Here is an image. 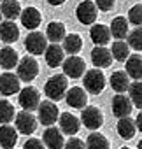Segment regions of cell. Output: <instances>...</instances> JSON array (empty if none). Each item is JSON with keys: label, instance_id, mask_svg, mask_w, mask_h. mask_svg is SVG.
<instances>
[{"label": "cell", "instance_id": "6da1fadb", "mask_svg": "<svg viewBox=\"0 0 142 149\" xmlns=\"http://www.w3.org/2000/svg\"><path fill=\"white\" fill-rule=\"evenodd\" d=\"M67 88H68V81L63 74H56V76L49 77L44 84V93L46 97L51 100V102H56V100H61L65 98V93H67Z\"/></svg>", "mask_w": 142, "mask_h": 149}, {"label": "cell", "instance_id": "7a4b0ae2", "mask_svg": "<svg viewBox=\"0 0 142 149\" xmlns=\"http://www.w3.org/2000/svg\"><path fill=\"white\" fill-rule=\"evenodd\" d=\"M83 83H84V91H88L91 95H100L105 88V76L102 70L91 68V70L84 72Z\"/></svg>", "mask_w": 142, "mask_h": 149}, {"label": "cell", "instance_id": "3957f363", "mask_svg": "<svg viewBox=\"0 0 142 149\" xmlns=\"http://www.w3.org/2000/svg\"><path fill=\"white\" fill-rule=\"evenodd\" d=\"M16 67H18V79L25 81V83H32L37 77V74H39V63L32 56L21 58Z\"/></svg>", "mask_w": 142, "mask_h": 149}, {"label": "cell", "instance_id": "277c9868", "mask_svg": "<svg viewBox=\"0 0 142 149\" xmlns=\"http://www.w3.org/2000/svg\"><path fill=\"white\" fill-rule=\"evenodd\" d=\"M61 67H63V76L70 77V79H79V77H83V74L86 72V63L77 54L68 56L67 60H63Z\"/></svg>", "mask_w": 142, "mask_h": 149}, {"label": "cell", "instance_id": "5b68a950", "mask_svg": "<svg viewBox=\"0 0 142 149\" xmlns=\"http://www.w3.org/2000/svg\"><path fill=\"white\" fill-rule=\"evenodd\" d=\"M37 111H39V118H37V119L40 121V125H44V126H53V125L58 121L60 111H58V105H56L54 102L44 100V102L39 104Z\"/></svg>", "mask_w": 142, "mask_h": 149}, {"label": "cell", "instance_id": "8992f818", "mask_svg": "<svg viewBox=\"0 0 142 149\" xmlns=\"http://www.w3.org/2000/svg\"><path fill=\"white\" fill-rule=\"evenodd\" d=\"M18 100H19V105L23 107V111L32 112V111H35V109L39 107V104H40V93H39L37 88L26 86V88L19 90V98H18Z\"/></svg>", "mask_w": 142, "mask_h": 149}, {"label": "cell", "instance_id": "52a82bcc", "mask_svg": "<svg viewBox=\"0 0 142 149\" xmlns=\"http://www.w3.org/2000/svg\"><path fill=\"white\" fill-rule=\"evenodd\" d=\"M79 121H83V125L86 128H90V130H98L104 125V114H102V111L98 107L86 105L83 109V116H81Z\"/></svg>", "mask_w": 142, "mask_h": 149}, {"label": "cell", "instance_id": "ba28073f", "mask_svg": "<svg viewBox=\"0 0 142 149\" xmlns=\"http://www.w3.org/2000/svg\"><path fill=\"white\" fill-rule=\"evenodd\" d=\"M25 47H26V51H28L30 54H33V56L42 54V53L46 51V47H47V39H46L44 33L33 30V32H30V33L26 35V39H25Z\"/></svg>", "mask_w": 142, "mask_h": 149}, {"label": "cell", "instance_id": "9c48e42d", "mask_svg": "<svg viewBox=\"0 0 142 149\" xmlns=\"http://www.w3.org/2000/svg\"><path fill=\"white\" fill-rule=\"evenodd\" d=\"M76 18L83 25H93L97 21V6L91 0H84L76 9Z\"/></svg>", "mask_w": 142, "mask_h": 149}, {"label": "cell", "instance_id": "30bf717a", "mask_svg": "<svg viewBox=\"0 0 142 149\" xmlns=\"http://www.w3.org/2000/svg\"><path fill=\"white\" fill-rule=\"evenodd\" d=\"M37 128V118L28 112V111H21L16 114V130L19 133H25V135H32Z\"/></svg>", "mask_w": 142, "mask_h": 149}, {"label": "cell", "instance_id": "8fae6325", "mask_svg": "<svg viewBox=\"0 0 142 149\" xmlns=\"http://www.w3.org/2000/svg\"><path fill=\"white\" fill-rule=\"evenodd\" d=\"M19 79L18 76H14L13 72H4L0 76V93L4 97H11L14 93H18L21 88H19Z\"/></svg>", "mask_w": 142, "mask_h": 149}, {"label": "cell", "instance_id": "7c38bea8", "mask_svg": "<svg viewBox=\"0 0 142 149\" xmlns=\"http://www.w3.org/2000/svg\"><path fill=\"white\" fill-rule=\"evenodd\" d=\"M65 100H67V104L70 107H74V109H84L86 104H88V95H86V91L81 86H74V88L67 90Z\"/></svg>", "mask_w": 142, "mask_h": 149}, {"label": "cell", "instance_id": "4fadbf2b", "mask_svg": "<svg viewBox=\"0 0 142 149\" xmlns=\"http://www.w3.org/2000/svg\"><path fill=\"white\" fill-rule=\"evenodd\" d=\"M58 121H60V132L67 133V135H76L79 132V128H81L79 118H76L70 112H61L58 116Z\"/></svg>", "mask_w": 142, "mask_h": 149}, {"label": "cell", "instance_id": "5bb4252c", "mask_svg": "<svg viewBox=\"0 0 142 149\" xmlns=\"http://www.w3.org/2000/svg\"><path fill=\"white\" fill-rule=\"evenodd\" d=\"M111 105H112V114L116 118H126V116H130V112L133 109L130 98L125 97V93H116V97L112 98Z\"/></svg>", "mask_w": 142, "mask_h": 149}, {"label": "cell", "instance_id": "9a60e30c", "mask_svg": "<svg viewBox=\"0 0 142 149\" xmlns=\"http://www.w3.org/2000/svg\"><path fill=\"white\" fill-rule=\"evenodd\" d=\"M19 19H21V25H23L26 30H35V28H39V25L42 23V16H40L39 9H35V7L21 9Z\"/></svg>", "mask_w": 142, "mask_h": 149}, {"label": "cell", "instance_id": "2e32d148", "mask_svg": "<svg viewBox=\"0 0 142 149\" xmlns=\"http://www.w3.org/2000/svg\"><path fill=\"white\" fill-rule=\"evenodd\" d=\"M91 61L95 68H107L112 63V54L105 46H95L91 49Z\"/></svg>", "mask_w": 142, "mask_h": 149}, {"label": "cell", "instance_id": "e0dca14e", "mask_svg": "<svg viewBox=\"0 0 142 149\" xmlns=\"http://www.w3.org/2000/svg\"><path fill=\"white\" fill-rule=\"evenodd\" d=\"M42 142H44V146H47L49 149H61L63 144H65V139H63V133H61L58 128L49 126V128L44 132V135H42Z\"/></svg>", "mask_w": 142, "mask_h": 149}, {"label": "cell", "instance_id": "ac0fdd59", "mask_svg": "<svg viewBox=\"0 0 142 149\" xmlns=\"http://www.w3.org/2000/svg\"><path fill=\"white\" fill-rule=\"evenodd\" d=\"M44 56H46V63H47L51 68L60 67V65L63 63V60H65V53H63L61 46H58V44L47 46L46 51H44Z\"/></svg>", "mask_w": 142, "mask_h": 149}, {"label": "cell", "instance_id": "d6986e66", "mask_svg": "<svg viewBox=\"0 0 142 149\" xmlns=\"http://www.w3.org/2000/svg\"><path fill=\"white\" fill-rule=\"evenodd\" d=\"M19 37V28L14 21H0V39L6 44H13L16 42Z\"/></svg>", "mask_w": 142, "mask_h": 149}, {"label": "cell", "instance_id": "ffe728a7", "mask_svg": "<svg viewBox=\"0 0 142 149\" xmlns=\"http://www.w3.org/2000/svg\"><path fill=\"white\" fill-rule=\"evenodd\" d=\"M18 142V130L13 128L11 125H2L0 126V147L4 149H13Z\"/></svg>", "mask_w": 142, "mask_h": 149}, {"label": "cell", "instance_id": "44dd1931", "mask_svg": "<svg viewBox=\"0 0 142 149\" xmlns=\"http://www.w3.org/2000/svg\"><path fill=\"white\" fill-rule=\"evenodd\" d=\"M126 76L132 77L133 81H140L142 77V58L140 53L132 54L126 58Z\"/></svg>", "mask_w": 142, "mask_h": 149}, {"label": "cell", "instance_id": "7402d4cb", "mask_svg": "<svg viewBox=\"0 0 142 149\" xmlns=\"http://www.w3.org/2000/svg\"><path fill=\"white\" fill-rule=\"evenodd\" d=\"M0 13H2V18H6L9 21H14L21 14V6H19L18 0H2Z\"/></svg>", "mask_w": 142, "mask_h": 149}, {"label": "cell", "instance_id": "603a6c76", "mask_svg": "<svg viewBox=\"0 0 142 149\" xmlns=\"http://www.w3.org/2000/svg\"><path fill=\"white\" fill-rule=\"evenodd\" d=\"M18 61H19V56H18L16 49H13L9 46L0 49V67H2V68L11 70V68H14L18 65Z\"/></svg>", "mask_w": 142, "mask_h": 149}, {"label": "cell", "instance_id": "cb8c5ba5", "mask_svg": "<svg viewBox=\"0 0 142 149\" xmlns=\"http://www.w3.org/2000/svg\"><path fill=\"white\" fill-rule=\"evenodd\" d=\"M61 42H63V47H61L63 53H68L70 56L77 54L83 49V39L77 33H68V35H65Z\"/></svg>", "mask_w": 142, "mask_h": 149}, {"label": "cell", "instance_id": "d4e9b609", "mask_svg": "<svg viewBox=\"0 0 142 149\" xmlns=\"http://www.w3.org/2000/svg\"><path fill=\"white\" fill-rule=\"evenodd\" d=\"M111 37H114L116 40H123L126 35H128V21L125 19V16H118L112 19L111 23Z\"/></svg>", "mask_w": 142, "mask_h": 149}, {"label": "cell", "instance_id": "484cf974", "mask_svg": "<svg viewBox=\"0 0 142 149\" xmlns=\"http://www.w3.org/2000/svg\"><path fill=\"white\" fill-rule=\"evenodd\" d=\"M90 37L91 40L97 44V46H105L109 40H111V32H109V26L105 25H93L91 30H90Z\"/></svg>", "mask_w": 142, "mask_h": 149}, {"label": "cell", "instance_id": "4316f807", "mask_svg": "<svg viewBox=\"0 0 142 149\" xmlns=\"http://www.w3.org/2000/svg\"><path fill=\"white\" fill-rule=\"evenodd\" d=\"M128 84H130V77L126 76L125 70H116L111 76V88L116 93H125L128 90Z\"/></svg>", "mask_w": 142, "mask_h": 149}, {"label": "cell", "instance_id": "83f0119b", "mask_svg": "<svg viewBox=\"0 0 142 149\" xmlns=\"http://www.w3.org/2000/svg\"><path fill=\"white\" fill-rule=\"evenodd\" d=\"M65 35H67V33H65V25L60 23V21H53V23H49L47 28H46V39H49L51 44L61 42Z\"/></svg>", "mask_w": 142, "mask_h": 149}, {"label": "cell", "instance_id": "f1b7e54d", "mask_svg": "<svg viewBox=\"0 0 142 149\" xmlns=\"http://www.w3.org/2000/svg\"><path fill=\"white\" fill-rule=\"evenodd\" d=\"M135 132H137V128H135L133 119H130L128 116L126 118H119V121H118V133H119L121 139L130 140V139H133Z\"/></svg>", "mask_w": 142, "mask_h": 149}, {"label": "cell", "instance_id": "f546056e", "mask_svg": "<svg viewBox=\"0 0 142 149\" xmlns=\"http://www.w3.org/2000/svg\"><path fill=\"white\" fill-rule=\"evenodd\" d=\"M84 146H86V149H111L109 140L102 133H98V132L90 133L88 139H86V142H84Z\"/></svg>", "mask_w": 142, "mask_h": 149}, {"label": "cell", "instance_id": "4dcf8cb0", "mask_svg": "<svg viewBox=\"0 0 142 149\" xmlns=\"http://www.w3.org/2000/svg\"><path fill=\"white\" fill-rule=\"evenodd\" d=\"M128 98L132 102V105H135L137 109L142 107V83L140 81H133L128 84Z\"/></svg>", "mask_w": 142, "mask_h": 149}, {"label": "cell", "instance_id": "1f68e13d", "mask_svg": "<svg viewBox=\"0 0 142 149\" xmlns=\"http://www.w3.org/2000/svg\"><path fill=\"white\" fill-rule=\"evenodd\" d=\"M16 116L14 105L7 100H0V125H9Z\"/></svg>", "mask_w": 142, "mask_h": 149}, {"label": "cell", "instance_id": "d6a6232c", "mask_svg": "<svg viewBox=\"0 0 142 149\" xmlns=\"http://www.w3.org/2000/svg\"><path fill=\"white\" fill-rule=\"evenodd\" d=\"M111 54L112 58H116L118 61H125L128 56H130V47L125 40H116L111 47Z\"/></svg>", "mask_w": 142, "mask_h": 149}, {"label": "cell", "instance_id": "836d02e7", "mask_svg": "<svg viewBox=\"0 0 142 149\" xmlns=\"http://www.w3.org/2000/svg\"><path fill=\"white\" fill-rule=\"evenodd\" d=\"M126 44H128V47L140 53V49H142V30H140V26H137L135 30H132L128 33V42Z\"/></svg>", "mask_w": 142, "mask_h": 149}, {"label": "cell", "instance_id": "e575fe53", "mask_svg": "<svg viewBox=\"0 0 142 149\" xmlns=\"http://www.w3.org/2000/svg\"><path fill=\"white\" fill-rule=\"evenodd\" d=\"M126 21H130V23L135 25V26H140V23H142V6H140V4H137V6H133V7L130 9Z\"/></svg>", "mask_w": 142, "mask_h": 149}, {"label": "cell", "instance_id": "d590c367", "mask_svg": "<svg viewBox=\"0 0 142 149\" xmlns=\"http://www.w3.org/2000/svg\"><path fill=\"white\" fill-rule=\"evenodd\" d=\"M63 149H86L84 142L77 137H72V139H68V142L63 144Z\"/></svg>", "mask_w": 142, "mask_h": 149}, {"label": "cell", "instance_id": "8d00e7d4", "mask_svg": "<svg viewBox=\"0 0 142 149\" xmlns=\"http://www.w3.org/2000/svg\"><path fill=\"white\" fill-rule=\"evenodd\" d=\"M23 149H46V147H44V142H40L39 139L32 137V139H28V140L25 142Z\"/></svg>", "mask_w": 142, "mask_h": 149}, {"label": "cell", "instance_id": "74e56055", "mask_svg": "<svg viewBox=\"0 0 142 149\" xmlns=\"http://www.w3.org/2000/svg\"><path fill=\"white\" fill-rule=\"evenodd\" d=\"M95 2H97V4H95L97 9L107 13V11H111V9L114 7V2H116V0H95Z\"/></svg>", "mask_w": 142, "mask_h": 149}, {"label": "cell", "instance_id": "f35d334b", "mask_svg": "<svg viewBox=\"0 0 142 149\" xmlns=\"http://www.w3.org/2000/svg\"><path fill=\"white\" fill-rule=\"evenodd\" d=\"M133 123H135V128H139V132H140V130H142V114H140V112H139V116L135 118Z\"/></svg>", "mask_w": 142, "mask_h": 149}, {"label": "cell", "instance_id": "ab89813d", "mask_svg": "<svg viewBox=\"0 0 142 149\" xmlns=\"http://www.w3.org/2000/svg\"><path fill=\"white\" fill-rule=\"evenodd\" d=\"M65 2V0H47V4H51V6H61Z\"/></svg>", "mask_w": 142, "mask_h": 149}, {"label": "cell", "instance_id": "60d3db41", "mask_svg": "<svg viewBox=\"0 0 142 149\" xmlns=\"http://www.w3.org/2000/svg\"><path fill=\"white\" fill-rule=\"evenodd\" d=\"M0 21H2V13H0Z\"/></svg>", "mask_w": 142, "mask_h": 149}, {"label": "cell", "instance_id": "b9f144b4", "mask_svg": "<svg viewBox=\"0 0 142 149\" xmlns=\"http://www.w3.org/2000/svg\"><path fill=\"white\" fill-rule=\"evenodd\" d=\"M121 149H130V147H121Z\"/></svg>", "mask_w": 142, "mask_h": 149}, {"label": "cell", "instance_id": "7bdbcfd3", "mask_svg": "<svg viewBox=\"0 0 142 149\" xmlns=\"http://www.w3.org/2000/svg\"><path fill=\"white\" fill-rule=\"evenodd\" d=\"M0 2H2V0H0Z\"/></svg>", "mask_w": 142, "mask_h": 149}]
</instances>
